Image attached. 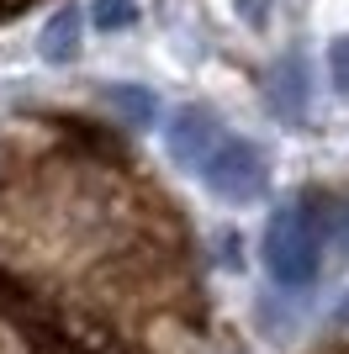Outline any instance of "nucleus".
I'll return each instance as SVG.
<instances>
[{
  "mask_svg": "<svg viewBox=\"0 0 349 354\" xmlns=\"http://www.w3.org/2000/svg\"><path fill=\"white\" fill-rule=\"evenodd\" d=\"M90 21H96V32H127L138 27V0H96Z\"/></svg>",
  "mask_w": 349,
  "mask_h": 354,
  "instance_id": "0eeeda50",
  "label": "nucleus"
},
{
  "mask_svg": "<svg viewBox=\"0 0 349 354\" xmlns=\"http://www.w3.org/2000/svg\"><path fill=\"white\" fill-rule=\"evenodd\" d=\"M328 74H334V90L349 101V37H339V43L328 48Z\"/></svg>",
  "mask_w": 349,
  "mask_h": 354,
  "instance_id": "6e6552de",
  "label": "nucleus"
},
{
  "mask_svg": "<svg viewBox=\"0 0 349 354\" xmlns=\"http://www.w3.org/2000/svg\"><path fill=\"white\" fill-rule=\"evenodd\" d=\"M32 0H0V21H6V16H16V11H27Z\"/></svg>",
  "mask_w": 349,
  "mask_h": 354,
  "instance_id": "9d476101",
  "label": "nucleus"
},
{
  "mask_svg": "<svg viewBox=\"0 0 349 354\" xmlns=\"http://www.w3.org/2000/svg\"><path fill=\"white\" fill-rule=\"evenodd\" d=\"M270 101H276V111L286 122L302 117V106H307V74L296 59H280L276 69H270Z\"/></svg>",
  "mask_w": 349,
  "mask_h": 354,
  "instance_id": "39448f33",
  "label": "nucleus"
},
{
  "mask_svg": "<svg viewBox=\"0 0 349 354\" xmlns=\"http://www.w3.org/2000/svg\"><path fill=\"white\" fill-rule=\"evenodd\" d=\"M111 106L127 117V127H148V122H154V111H159V106H154V95H148V90H138V85H111Z\"/></svg>",
  "mask_w": 349,
  "mask_h": 354,
  "instance_id": "423d86ee",
  "label": "nucleus"
},
{
  "mask_svg": "<svg viewBox=\"0 0 349 354\" xmlns=\"http://www.w3.org/2000/svg\"><path fill=\"white\" fill-rule=\"evenodd\" d=\"M222 138V122L206 111V106H180L170 117V127H164V143H170V159L180 164V169H202L206 153L217 148Z\"/></svg>",
  "mask_w": 349,
  "mask_h": 354,
  "instance_id": "7ed1b4c3",
  "label": "nucleus"
},
{
  "mask_svg": "<svg viewBox=\"0 0 349 354\" xmlns=\"http://www.w3.org/2000/svg\"><path fill=\"white\" fill-rule=\"evenodd\" d=\"M265 270L286 291H307L323 270V222L312 207H280L265 222Z\"/></svg>",
  "mask_w": 349,
  "mask_h": 354,
  "instance_id": "f257e3e1",
  "label": "nucleus"
},
{
  "mask_svg": "<svg viewBox=\"0 0 349 354\" xmlns=\"http://www.w3.org/2000/svg\"><path fill=\"white\" fill-rule=\"evenodd\" d=\"M334 233H339V249L349 254V201H344V207L334 212Z\"/></svg>",
  "mask_w": 349,
  "mask_h": 354,
  "instance_id": "1a4fd4ad",
  "label": "nucleus"
},
{
  "mask_svg": "<svg viewBox=\"0 0 349 354\" xmlns=\"http://www.w3.org/2000/svg\"><path fill=\"white\" fill-rule=\"evenodd\" d=\"M80 32H85L80 11H74V6H58V11L48 16V27H43V59L48 64H74L80 59Z\"/></svg>",
  "mask_w": 349,
  "mask_h": 354,
  "instance_id": "20e7f679",
  "label": "nucleus"
},
{
  "mask_svg": "<svg viewBox=\"0 0 349 354\" xmlns=\"http://www.w3.org/2000/svg\"><path fill=\"white\" fill-rule=\"evenodd\" d=\"M344 317H349V296H344Z\"/></svg>",
  "mask_w": 349,
  "mask_h": 354,
  "instance_id": "9b49d317",
  "label": "nucleus"
},
{
  "mask_svg": "<svg viewBox=\"0 0 349 354\" xmlns=\"http://www.w3.org/2000/svg\"><path fill=\"white\" fill-rule=\"evenodd\" d=\"M196 175H202L206 191L217 196V201H228V207H254V201L270 191V164H265V153L249 143V138H233V133L217 138V148L206 153V164Z\"/></svg>",
  "mask_w": 349,
  "mask_h": 354,
  "instance_id": "f03ea898",
  "label": "nucleus"
}]
</instances>
